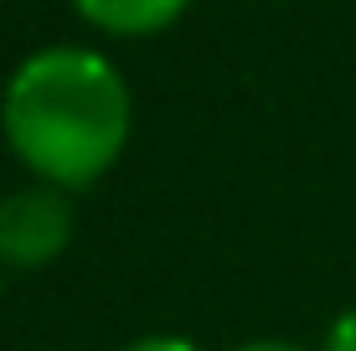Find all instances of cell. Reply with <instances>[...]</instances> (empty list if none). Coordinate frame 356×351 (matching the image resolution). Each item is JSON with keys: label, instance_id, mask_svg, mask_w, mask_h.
I'll return each mask as SVG.
<instances>
[{"label": "cell", "instance_id": "6da1fadb", "mask_svg": "<svg viewBox=\"0 0 356 351\" xmlns=\"http://www.w3.org/2000/svg\"><path fill=\"white\" fill-rule=\"evenodd\" d=\"M134 99L124 72L93 47H42L6 78L0 135L31 181L83 191L129 145Z\"/></svg>", "mask_w": 356, "mask_h": 351}, {"label": "cell", "instance_id": "7a4b0ae2", "mask_svg": "<svg viewBox=\"0 0 356 351\" xmlns=\"http://www.w3.org/2000/svg\"><path fill=\"white\" fill-rule=\"evenodd\" d=\"M72 243V191L52 181H26L0 197V269L36 274Z\"/></svg>", "mask_w": 356, "mask_h": 351}, {"label": "cell", "instance_id": "3957f363", "mask_svg": "<svg viewBox=\"0 0 356 351\" xmlns=\"http://www.w3.org/2000/svg\"><path fill=\"white\" fill-rule=\"evenodd\" d=\"M191 0H72L83 21L104 36H155V31H170L181 16H186Z\"/></svg>", "mask_w": 356, "mask_h": 351}, {"label": "cell", "instance_id": "277c9868", "mask_svg": "<svg viewBox=\"0 0 356 351\" xmlns=\"http://www.w3.org/2000/svg\"><path fill=\"white\" fill-rule=\"evenodd\" d=\"M321 351H356V310H346V316L330 320V331H325Z\"/></svg>", "mask_w": 356, "mask_h": 351}, {"label": "cell", "instance_id": "5b68a950", "mask_svg": "<svg viewBox=\"0 0 356 351\" xmlns=\"http://www.w3.org/2000/svg\"><path fill=\"white\" fill-rule=\"evenodd\" d=\"M124 351H202V346L186 341V336H140V341H129Z\"/></svg>", "mask_w": 356, "mask_h": 351}, {"label": "cell", "instance_id": "8992f818", "mask_svg": "<svg viewBox=\"0 0 356 351\" xmlns=\"http://www.w3.org/2000/svg\"><path fill=\"white\" fill-rule=\"evenodd\" d=\"M238 351H305V346H294V341H279V336H264V341H243Z\"/></svg>", "mask_w": 356, "mask_h": 351}]
</instances>
